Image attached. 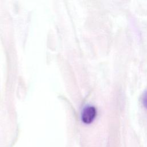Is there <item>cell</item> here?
<instances>
[{
    "label": "cell",
    "mask_w": 147,
    "mask_h": 147,
    "mask_svg": "<svg viewBox=\"0 0 147 147\" xmlns=\"http://www.w3.org/2000/svg\"><path fill=\"white\" fill-rule=\"evenodd\" d=\"M142 103L145 107V108L147 109V91H145L143 95L142 96Z\"/></svg>",
    "instance_id": "cell-2"
},
{
    "label": "cell",
    "mask_w": 147,
    "mask_h": 147,
    "mask_svg": "<svg viewBox=\"0 0 147 147\" xmlns=\"http://www.w3.org/2000/svg\"><path fill=\"white\" fill-rule=\"evenodd\" d=\"M96 114V109L92 106H88L86 107L82 111V119L85 123H90L94 119Z\"/></svg>",
    "instance_id": "cell-1"
}]
</instances>
